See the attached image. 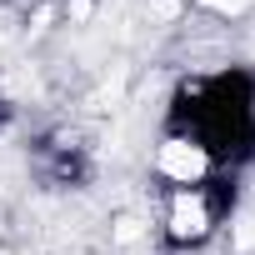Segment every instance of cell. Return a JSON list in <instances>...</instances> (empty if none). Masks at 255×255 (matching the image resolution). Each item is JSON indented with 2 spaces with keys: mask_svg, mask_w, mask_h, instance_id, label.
Masks as SVG:
<instances>
[{
  "mask_svg": "<svg viewBox=\"0 0 255 255\" xmlns=\"http://www.w3.org/2000/svg\"><path fill=\"white\" fill-rule=\"evenodd\" d=\"M0 120H10V105H5V95H0Z\"/></svg>",
  "mask_w": 255,
  "mask_h": 255,
  "instance_id": "cell-2",
  "label": "cell"
},
{
  "mask_svg": "<svg viewBox=\"0 0 255 255\" xmlns=\"http://www.w3.org/2000/svg\"><path fill=\"white\" fill-rule=\"evenodd\" d=\"M230 210V190L220 180H200V185H180L165 195V240L170 245H205L215 235V225Z\"/></svg>",
  "mask_w": 255,
  "mask_h": 255,
  "instance_id": "cell-1",
  "label": "cell"
}]
</instances>
